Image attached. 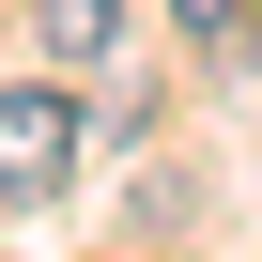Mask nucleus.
<instances>
[{"label": "nucleus", "mask_w": 262, "mask_h": 262, "mask_svg": "<svg viewBox=\"0 0 262 262\" xmlns=\"http://www.w3.org/2000/svg\"><path fill=\"white\" fill-rule=\"evenodd\" d=\"M77 170V108L62 93H0V201H47Z\"/></svg>", "instance_id": "nucleus-1"}, {"label": "nucleus", "mask_w": 262, "mask_h": 262, "mask_svg": "<svg viewBox=\"0 0 262 262\" xmlns=\"http://www.w3.org/2000/svg\"><path fill=\"white\" fill-rule=\"evenodd\" d=\"M31 16H47L62 62H93V47H123V16H139V0H31Z\"/></svg>", "instance_id": "nucleus-2"}, {"label": "nucleus", "mask_w": 262, "mask_h": 262, "mask_svg": "<svg viewBox=\"0 0 262 262\" xmlns=\"http://www.w3.org/2000/svg\"><path fill=\"white\" fill-rule=\"evenodd\" d=\"M170 16H185V31H201V47H216V31H231V16H247V0H170Z\"/></svg>", "instance_id": "nucleus-3"}]
</instances>
